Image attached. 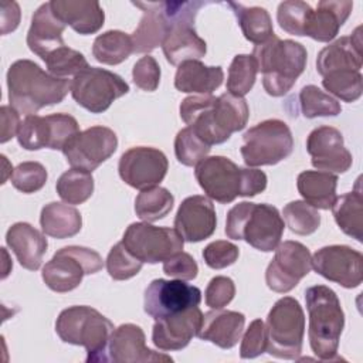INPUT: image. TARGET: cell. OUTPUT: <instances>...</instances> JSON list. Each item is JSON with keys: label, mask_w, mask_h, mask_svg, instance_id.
I'll use <instances>...</instances> for the list:
<instances>
[{"label": "cell", "mask_w": 363, "mask_h": 363, "mask_svg": "<svg viewBox=\"0 0 363 363\" xmlns=\"http://www.w3.org/2000/svg\"><path fill=\"white\" fill-rule=\"evenodd\" d=\"M179 111L184 123L210 146L224 143L234 132L244 129L250 116L247 101L230 92L187 96Z\"/></svg>", "instance_id": "obj_1"}, {"label": "cell", "mask_w": 363, "mask_h": 363, "mask_svg": "<svg viewBox=\"0 0 363 363\" xmlns=\"http://www.w3.org/2000/svg\"><path fill=\"white\" fill-rule=\"evenodd\" d=\"M7 89L10 105L28 116L60 104L71 91V82L45 72L31 60H17L7 71Z\"/></svg>", "instance_id": "obj_2"}, {"label": "cell", "mask_w": 363, "mask_h": 363, "mask_svg": "<svg viewBox=\"0 0 363 363\" xmlns=\"http://www.w3.org/2000/svg\"><path fill=\"white\" fill-rule=\"evenodd\" d=\"M196 180L204 193L228 204L237 197H252L267 189V174L254 167H238L225 156L204 157L196 164Z\"/></svg>", "instance_id": "obj_3"}, {"label": "cell", "mask_w": 363, "mask_h": 363, "mask_svg": "<svg viewBox=\"0 0 363 363\" xmlns=\"http://www.w3.org/2000/svg\"><path fill=\"white\" fill-rule=\"evenodd\" d=\"M262 86L271 96H284L291 91L306 67V48L294 40H281L275 34L252 50Z\"/></svg>", "instance_id": "obj_4"}, {"label": "cell", "mask_w": 363, "mask_h": 363, "mask_svg": "<svg viewBox=\"0 0 363 363\" xmlns=\"http://www.w3.org/2000/svg\"><path fill=\"white\" fill-rule=\"evenodd\" d=\"M309 313V345L320 360H336L340 335L345 326V313L333 289L326 285H313L305 291Z\"/></svg>", "instance_id": "obj_5"}, {"label": "cell", "mask_w": 363, "mask_h": 363, "mask_svg": "<svg viewBox=\"0 0 363 363\" xmlns=\"http://www.w3.org/2000/svg\"><path fill=\"white\" fill-rule=\"evenodd\" d=\"M282 233L284 220L278 208L271 204L242 201L227 213L225 235L244 240L259 251H274L281 242Z\"/></svg>", "instance_id": "obj_6"}, {"label": "cell", "mask_w": 363, "mask_h": 363, "mask_svg": "<svg viewBox=\"0 0 363 363\" xmlns=\"http://www.w3.org/2000/svg\"><path fill=\"white\" fill-rule=\"evenodd\" d=\"M113 323L96 309L75 305L64 309L55 322V332L65 343L84 346L86 362H105V352Z\"/></svg>", "instance_id": "obj_7"}, {"label": "cell", "mask_w": 363, "mask_h": 363, "mask_svg": "<svg viewBox=\"0 0 363 363\" xmlns=\"http://www.w3.org/2000/svg\"><path fill=\"white\" fill-rule=\"evenodd\" d=\"M267 352L278 359L294 360L302 352L305 315L301 303L292 296L278 299L265 322Z\"/></svg>", "instance_id": "obj_8"}, {"label": "cell", "mask_w": 363, "mask_h": 363, "mask_svg": "<svg viewBox=\"0 0 363 363\" xmlns=\"http://www.w3.org/2000/svg\"><path fill=\"white\" fill-rule=\"evenodd\" d=\"M294 149L289 126L279 119H267L250 128L242 136L241 156L248 167L271 166L286 159Z\"/></svg>", "instance_id": "obj_9"}, {"label": "cell", "mask_w": 363, "mask_h": 363, "mask_svg": "<svg viewBox=\"0 0 363 363\" xmlns=\"http://www.w3.org/2000/svg\"><path fill=\"white\" fill-rule=\"evenodd\" d=\"M104 267L102 257L91 248L68 245L58 250L43 267V281L54 292H69L75 289L84 275L96 274Z\"/></svg>", "instance_id": "obj_10"}, {"label": "cell", "mask_w": 363, "mask_h": 363, "mask_svg": "<svg viewBox=\"0 0 363 363\" xmlns=\"http://www.w3.org/2000/svg\"><path fill=\"white\" fill-rule=\"evenodd\" d=\"M69 92L79 106L91 113H102L129 92V85L112 71L89 67L74 77Z\"/></svg>", "instance_id": "obj_11"}, {"label": "cell", "mask_w": 363, "mask_h": 363, "mask_svg": "<svg viewBox=\"0 0 363 363\" xmlns=\"http://www.w3.org/2000/svg\"><path fill=\"white\" fill-rule=\"evenodd\" d=\"M126 250L142 262L157 264L180 252L184 240L170 227H155L149 223H132L122 238Z\"/></svg>", "instance_id": "obj_12"}, {"label": "cell", "mask_w": 363, "mask_h": 363, "mask_svg": "<svg viewBox=\"0 0 363 363\" xmlns=\"http://www.w3.org/2000/svg\"><path fill=\"white\" fill-rule=\"evenodd\" d=\"M78 132L79 125L77 119L68 113L28 115L20 123L17 140L26 150H40L43 147L62 150Z\"/></svg>", "instance_id": "obj_13"}, {"label": "cell", "mask_w": 363, "mask_h": 363, "mask_svg": "<svg viewBox=\"0 0 363 363\" xmlns=\"http://www.w3.org/2000/svg\"><path fill=\"white\" fill-rule=\"evenodd\" d=\"M311 268L309 250L302 242L288 240L275 248V255L265 271V282L274 292L285 294L294 289Z\"/></svg>", "instance_id": "obj_14"}, {"label": "cell", "mask_w": 363, "mask_h": 363, "mask_svg": "<svg viewBox=\"0 0 363 363\" xmlns=\"http://www.w3.org/2000/svg\"><path fill=\"white\" fill-rule=\"evenodd\" d=\"M116 147L118 136L112 129L91 126L71 138L64 146L62 153L72 167L92 172L109 159Z\"/></svg>", "instance_id": "obj_15"}, {"label": "cell", "mask_w": 363, "mask_h": 363, "mask_svg": "<svg viewBox=\"0 0 363 363\" xmlns=\"http://www.w3.org/2000/svg\"><path fill=\"white\" fill-rule=\"evenodd\" d=\"M201 302V291L182 279H153L145 289L143 309L155 320L164 318Z\"/></svg>", "instance_id": "obj_16"}, {"label": "cell", "mask_w": 363, "mask_h": 363, "mask_svg": "<svg viewBox=\"0 0 363 363\" xmlns=\"http://www.w3.org/2000/svg\"><path fill=\"white\" fill-rule=\"evenodd\" d=\"M169 162L166 155L149 146L128 149L119 159L118 172L121 179L130 187L145 190L157 186L166 176Z\"/></svg>", "instance_id": "obj_17"}, {"label": "cell", "mask_w": 363, "mask_h": 363, "mask_svg": "<svg viewBox=\"0 0 363 363\" xmlns=\"http://www.w3.org/2000/svg\"><path fill=\"white\" fill-rule=\"evenodd\" d=\"M312 267L328 281L343 288H357L363 279V255L349 245H328L312 257Z\"/></svg>", "instance_id": "obj_18"}, {"label": "cell", "mask_w": 363, "mask_h": 363, "mask_svg": "<svg viewBox=\"0 0 363 363\" xmlns=\"http://www.w3.org/2000/svg\"><path fill=\"white\" fill-rule=\"evenodd\" d=\"M306 150L312 166L322 172L345 173L350 169L353 157L345 147L343 135L333 126H319L306 139Z\"/></svg>", "instance_id": "obj_19"}, {"label": "cell", "mask_w": 363, "mask_h": 363, "mask_svg": "<svg viewBox=\"0 0 363 363\" xmlns=\"http://www.w3.org/2000/svg\"><path fill=\"white\" fill-rule=\"evenodd\" d=\"M163 353H156L146 346V337L140 326L123 323L113 329L108 340L105 362L113 363H145V362H172Z\"/></svg>", "instance_id": "obj_20"}, {"label": "cell", "mask_w": 363, "mask_h": 363, "mask_svg": "<svg viewBox=\"0 0 363 363\" xmlns=\"http://www.w3.org/2000/svg\"><path fill=\"white\" fill-rule=\"evenodd\" d=\"M203 322V312L199 306L156 319L152 330L153 345L163 352H173L186 347L197 336Z\"/></svg>", "instance_id": "obj_21"}, {"label": "cell", "mask_w": 363, "mask_h": 363, "mask_svg": "<svg viewBox=\"0 0 363 363\" xmlns=\"http://www.w3.org/2000/svg\"><path fill=\"white\" fill-rule=\"evenodd\" d=\"M217 225L216 208L206 196L186 197L174 217V230L184 241L199 242L213 235Z\"/></svg>", "instance_id": "obj_22"}, {"label": "cell", "mask_w": 363, "mask_h": 363, "mask_svg": "<svg viewBox=\"0 0 363 363\" xmlns=\"http://www.w3.org/2000/svg\"><path fill=\"white\" fill-rule=\"evenodd\" d=\"M132 4L143 11L138 27L130 34L133 52H150L162 45L172 24L163 13L160 1H132Z\"/></svg>", "instance_id": "obj_23"}, {"label": "cell", "mask_w": 363, "mask_h": 363, "mask_svg": "<svg viewBox=\"0 0 363 363\" xmlns=\"http://www.w3.org/2000/svg\"><path fill=\"white\" fill-rule=\"evenodd\" d=\"M360 31L362 27H357L352 35L340 37L319 51L316 69L322 77L340 69L360 71L363 64Z\"/></svg>", "instance_id": "obj_24"}, {"label": "cell", "mask_w": 363, "mask_h": 363, "mask_svg": "<svg viewBox=\"0 0 363 363\" xmlns=\"http://www.w3.org/2000/svg\"><path fill=\"white\" fill-rule=\"evenodd\" d=\"M64 30L65 24L54 16L50 3H44L31 17V26L27 33V45L35 55L44 60L50 52L65 45L62 40Z\"/></svg>", "instance_id": "obj_25"}, {"label": "cell", "mask_w": 363, "mask_h": 363, "mask_svg": "<svg viewBox=\"0 0 363 363\" xmlns=\"http://www.w3.org/2000/svg\"><path fill=\"white\" fill-rule=\"evenodd\" d=\"M54 16L82 35L95 34L105 21V13L98 1L86 0H52L50 1Z\"/></svg>", "instance_id": "obj_26"}, {"label": "cell", "mask_w": 363, "mask_h": 363, "mask_svg": "<svg viewBox=\"0 0 363 363\" xmlns=\"http://www.w3.org/2000/svg\"><path fill=\"white\" fill-rule=\"evenodd\" d=\"M245 316L237 311L214 309L203 315L197 336L221 349L234 347L241 339Z\"/></svg>", "instance_id": "obj_27"}, {"label": "cell", "mask_w": 363, "mask_h": 363, "mask_svg": "<svg viewBox=\"0 0 363 363\" xmlns=\"http://www.w3.org/2000/svg\"><path fill=\"white\" fill-rule=\"evenodd\" d=\"M6 242L23 268L37 271L41 267L48 242L44 234L31 224L23 221L13 224L7 230Z\"/></svg>", "instance_id": "obj_28"}, {"label": "cell", "mask_w": 363, "mask_h": 363, "mask_svg": "<svg viewBox=\"0 0 363 363\" xmlns=\"http://www.w3.org/2000/svg\"><path fill=\"white\" fill-rule=\"evenodd\" d=\"M352 9H353V1H349V0L319 1L316 6V10L312 11L308 20L305 35L319 43L332 41L337 35L340 27L347 20Z\"/></svg>", "instance_id": "obj_29"}, {"label": "cell", "mask_w": 363, "mask_h": 363, "mask_svg": "<svg viewBox=\"0 0 363 363\" xmlns=\"http://www.w3.org/2000/svg\"><path fill=\"white\" fill-rule=\"evenodd\" d=\"M162 50L172 65H180L184 61L204 57L207 44L191 24H176L166 34Z\"/></svg>", "instance_id": "obj_30"}, {"label": "cell", "mask_w": 363, "mask_h": 363, "mask_svg": "<svg viewBox=\"0 0 363 363\" xmlns=\"http://www.w3.org/2000/svg\"><path fill=\"white\" fill-rule=\"evenodd\" d=\"M224 79L221 67H207L199 60L184 61L179 65L174 75V86L180 92L211 95Z\"/></svg>", "instance_id": "obj_31"}, {"label": "cell", "mask_w": 363, "mask_h": 363, "mask_svg": "<svg viewBox=\"0 0 363 363\" xmlns=\"http://www.w3.org/2000/svg\"><path fill=\"white\" fill-rule=\"evenodd\" d=\"M337 176L322 170H305L298 174L296 187L303 200L315 208L329 210L336 199Z\"/></svg>", "instance_id": "obj_32"}, {"label": "cell", "mask_w": 363, "mask_h": 363, "mask_svg": "<svg viewBox=\"0 0 363 363\" xmlns=\"http://www.w3.org/2000/svg\"><path fill=\"white\" fill-rule=\"evenodd\" d=\"M40 224L45 235L64 240L74 237L81 231L82 217L75 207L52 201L43 207Z\"/></svg>", "instance_id": "obj_33"}, {"label": "cell", "mask_w": 363, "mask_h": 363, "mask_svg": "<svg viewBox=\"0 0 363 363\" xmlns=\"http://www.w3.org/2000/svg\"><path fill=\"white\" fill-rule=\"evenodd\" d=\"M360 180V179H359ZM349 191L336 197L332 204V213L339 228L356 241H363V196L362 190Z\"/></svg>", "instance_id": "obj_34"}, {"label": "cell", "mask_w": 363, "mask_h": 363, "mask_svg": "<svg viewBox=\"0 0 363 363\" xmlns=\"http://www.w3.org/2000/svg\"><path fill=\"white\" fill-rule=\"evenodd\" d=\"M227 6L233 9L241 31L248 41L258 45L274 35L272 20L265 9L257 6L245 7L234 1H228Z\"/></svg>", "instance_id": "obj_35"}, {"label": "cell", "mask_w": 363, "mask_h": 363, "mask_svg": "<svg viewBox=\"0 0 363 363\" xmlns=\"http://www.w3.org/2000/svg\"><path fill=\"white\" fill-rule=\"evenodd\" d=\"M133 52L130 35L119 30H109L99 34L92 45V55L98 62L118 65Z\"/></svg>", "instance_id": "obj_36"}, {"label": "cell", "mask_w": 363, "mask_h": 363, "mask_svg": "<svg viewBox=\"0 0 363 363\" xmlns=\"http://www.w3.org/2000/svg\"><path fill=\"white\" fill-rule=\"evenodd\" d=\"M173 204V194L164 187L155 186L140 190L135 200V213L140 220L152 223L166 217L172 211Z\"/></svg>", "instance_id": "obj_37"}, {"label": "cell", "mask_w": 363, "mask_h": 363, "mask_svg": "<svg viewBox=\"0 0 363 363\" xmlns=\"http://www.w3.org/2000/svg\"><path fill=\"white\" fill-rule=\"evenodd\" d=\"M55 189L67 204H82L94 193V177L91 172L72 167L60 176Z\"/></svg>", "instance_id": "obj_38"}, {"label": "cell", "mask_w": 363, "mask_h": 363, "mask_svg": "<svg viewBox=\"0 0 363 363\" xmlns=\"http://www.w3.org/2000/svg\"><path fill=\"white\" fill-rule=\"evenodd\" d=\"M323 88L345 102H354L362 96L363 78L360 71L340 69L323 75Z\"/></svg>", "instance_id": "obj_39"}, {"label": "cell", "mask_w": 363, "mask_h": 363, "mask_svg": "<svg viewBox=\"0 0 363 363\" xmlns=\"http://www.w3.org/2000/svg\"><path fill=\"white\" fill-rule=\"evenodd\" d=\"M257 72H258V67L252 55H248V54L235 55L228 68L227 91L235 96L247 95L255 84Z\"/></svg>", "instance_id": "obj_40"}, {"label": "cell", "mask_w": 363, "mask_h": 363, "mask_svg": "<svg viewBox=\"0 0 363 363\" xmlns=\"http://www.w3.org/2000/svg\"><path fill=\"white\" fill-rule=\"evenodd\" d=\"M299 105L302 115L308 119L318 116H336L342 106L336 98L323 92L316 85H306L299 92Z\"/></svg>", "instance_id": "obj_41"}, {"label": "cell", "mask_w": 363, "mask_h": 363, "mask_svg": "<svg viewBox=\"0 0 363 363\" xmlns=\"http://www.w3.org/2000/svg\"><path fill=\"white\" fill-rule=\"evenodd\" d=\"M284 220L288 228L298 235H309L320 225V214L318 208L305 200H294L284 207Z\"/></svg>", "instance_id": "obj_42"}, {"label": "cell", "mask_w": 363, "mask_h": 363, "mask_svg": "<svg viewBox=\"0 0 363 363\" xmlns=\"http://www.w3.org/2000/svg\"><path fill=\"white\" fill-rule=\"evenodd\" d=\"M43 61L48 68V72L58 78H64L68 75L75 77L81 71L89 68L84 54L67 45L54 50Z\"/></svg>", "instance_id": "obj_43"}, {"label": "cell", "mask_w": 363, "mask_h": 363, "mask_svg": "<svg viewBox=\"0 0 363 363\" xmlns=\"http://www.w3.org/2000/svg\"><path fill=\"white\" fill-rule=\"evenodd\" d=\"M211 146L206 143L190 126L177 132L174 139V153L184 166H196L210 153Z\"/></svg>", "instance_id": "obj_44"}, {"label": "cell", "mask_w": 363, "mask_h": 363, "mask_svg": "<svg viewBox=\"0 0 363 363\" xmlns=\"http://www.w3.org/2000/svg\"><path fill=\"white\" fill-rule=\"evenodd\" d=\"M312 7L301 0H286L279 3L277 20L279 27L288 34L302 37L305 35L308 20L312 14Z\"/></svg>", "instance_id": "obj_45"}, {"label": "cell", "mask_w": 363, "mask_h": 363, "mask_svg": "<svg viewBox=\"0 0 363 363\" xmlns=\"http://www.w3.org/2000/svg\"><path fill=\"white\" fill-rule=\"evenodd\" d=\"M105 264L109 277L115 281H125L135 277L136 274H139L143 265L142 261H139L126 250L122 241L116 242L111 248Z\"/></svg>", "instance_id": "obj_46"}, {"label": "cell", "mask_w": 363, "mask_h": 363, "mask_svg": "<svg viewBox=\"0 0 363 363\" xmlns=\"http://www.w3.org/2000/svg\"><path fill=\"white\" fill-rule=\"evenodd\" d=\"M47 170L38 162H23L20 163L10 177L11 184L21 193L30 194L41 190L47 183Z\"/></svg>", "instance_id": "obj_47"}, {"label": "cell", "mask_w": 363, "mask_h": 363, "mask_svg": "<svg viewBox=\"0 0 363 363\" xmlns=\"http://www.w3.org/2000/svg\"><path fill=\"white\" fill-rule=\"evenodd\" d=\"M238 247L225 240L213 241L203 250L204 262L213 269H223L233 265L238 259Z\"/></svg>", "instance_id": "obj_48"}, {"label": "cell", "mask_w": 363, "mask_h": 363, "mask_svg": "<svg viewBox=\"0 0 363 363\" xmlns=\"http://www.w3.org/2000/svg\"><path fill=\"white\" fill-rule=\"evenodd\" d=\"M264 352H267L265 323L261 319H254L242 336L240 346V357L254 359L262 354Z\"/></svg>", "instance_id": "obj_49"}, {"label": "cell", "mask_w": 363, "mask_h": 363, "mask_svg": "<svg viewBox=\"0 0 363 363\" xmlns=\"http://www.w3.org/2000/svg\"><path fill=\"white\" fill-rule=\"evenodd\" d=\"M132 79L135 85L143 91L153 92L160 82V67L152 55L139 58L132 69Z\"/></svg>", "instance_id": "obj_50"}, {"label": "cell", "mask_w": 363, "mask_h": 363, "mask_svg": "<svg viewBox=\"0 0 363 363\" xmlns=\"http://www.w3.org/2000/svg\"><path fill=\"white\" fill-rule=\"evenodd\" d=\"M206 305L211 309H223L227 306L234 295H235V285L234 281L228 277H214L207 288H206Z\"/></svg>", "instance_id": "obj_51"}, {"label": "cell", "mask_w": 363, "mask_h": 363, "mask_svg": "<svg viewBox=\"0 0 363 363\" xmlns=\"http://www.w3.org/2000/svg\"><path fill=\"white\" fill-rule=\"evenodd\" d=\"M163 271L169 277L182 281H191L197 277L199 267L196 259L190 254L180 251L163 261Z\"/></svg>", "instance_id": "obj_52"}, {"label": "cell", "mask_w": 363, "mask_h": 363, "mask_svg": "<svg viewBox=\"0 0 363 363\" xmlns=\"http://www.w3.org/2000/svg\"><path fill=\"white\" fill-rule=\"evenodd\" d=\"M0 119H1V138L0 142L6 143L11 138L17 136L20 128V115L13 106L3 105L0 108Z\"/></svg>", "instance_id": "obj_53"}, {"label": "cell", "mask_w": 363, "mask_h": 363, "mask_svg": "<svg viewBox=\"0 0 363 363\" xmlns=\"http://www.w3.org/2000/svg\"><path fill=\"white\" fill-rule=\"evenodd\" d=\"M20 23V7L16 1H1V34L6 35L17 28Z\"/></svg>", "instance_id": "obj_54"}]
</instances>
